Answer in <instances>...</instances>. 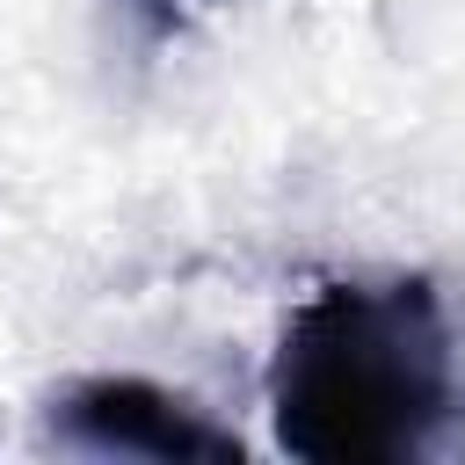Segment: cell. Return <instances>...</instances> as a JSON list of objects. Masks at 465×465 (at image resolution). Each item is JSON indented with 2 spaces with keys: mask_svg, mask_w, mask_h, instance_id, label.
Returning <instances> with one entry per match:
<instances>
[{
  "mask_svg": "<svg viewBox=\"0 0 465 465\" xmlns=\"http://www.w3.org/2000/svg\"><path fill=\"white\" fill-rule=\"evenodd\" d=\"M458 400V349L421 276L320 283L276 334L269 421L291 458L385 465L429 450Z\"/></svg>",
  "mask_w": 465,
  "mask_h": 465,
  "instance_id": "6da1fadb",
  "label": "cell"
},
{
  "mask_svg": "<svg viewBox=\"0 0 465 465\" xmlns=\"http://www.w3.org/2000/svg\"><path fill=\"white\" fill-rule=\"evenodd\" d=\"M58 443L87 458H153V465H232L240 436L218 429L203 407L153 378H80L51 407Z\"/></svg>",
  "mask_w": 465,
  "mask_h": 465,
  "instance_id": "7a4b0ae2",
  "label": "cell"
},
{
  "mask_svg": "<svg viewBox=\"0 0 465 465\" xmlns=\"http://www.w3.org/2000/svg\"><path fill=\"white\" fill-rule=\"evenodd\" d=\"M160 7H174V0H160Z\"/></svg>",
  "mask_w": 465,
  "mask_h": 465,
  "instance_id": "3957f363",
  "label": "cell"
}]
</instances>
